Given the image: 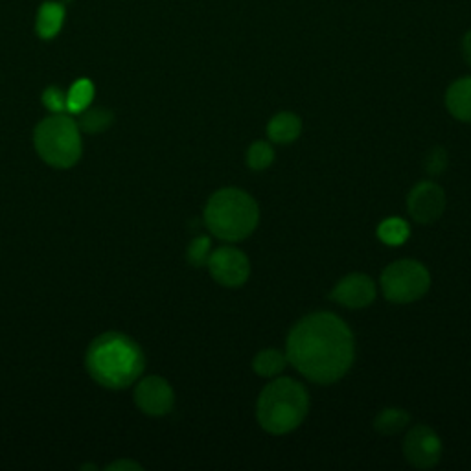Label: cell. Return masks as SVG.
<instances>
[{
  "mask_svg": "<svg viewBox=\"0 0 471 471\" xmlns=\"http://www.w3.org/2000/svg\"><path fill=\"white\" fill-rule=\"evenodd\" d=\"M287 363L306 379L321 385L339 381L352 366L356 341L346 323L334 313H311L287 336Z\"/></svg>",
  "mask_w": 471,
  "mask_h": 471,
  "instance_id": "cell-1",
  "label": "cell"
},
{
  "mask_svg": "<svg viewBox=\"0 0 471 471\" xmlns=\"http://www.w3.org/2000/svg\"><path fill=\"white\" fill-rule=\"evenodd\" d=\"M144 366L145 357L138 343L120 332L98 336L85 356L89 376L111 390L131 386L144 372Z\"/></svg>",
  "mask_w": 471,
  "mask_h": 471,
  "instance_id": "cell-2",
  "label": "cell"
},
{
  "mask_svg": "<svg viewBox=\"0 0 471 471\" xmlns=\"http://www.w3.org/2000/svg\"><path fill=\"white\" fill-rule=\"evenodd\" d=\"M260 221L258 203L240 188L217 190L205 206L208 230L225 242H242L256 230Z\"/></svg>",
  "mask_w": 471,
  "mask_h": 471,
  "instance_id": "cell-3",
  "label": "cell"
},
{
  "mask_svg": "<svg viewBox=\"0 0 471 471\" xmlns=\"http://www.w3.org/2000/svg\"><path fill=\"white\" fill-rule=\"evenodd\" d=\"M309 411V395L302 383L282 377L269 383L258 398L256 418L264 431L287 435L300 427Z\"/></svg>",
  "mask_w": 471,
  "mask_h": 471,
  "instance_id": "cell-4",
  "label": "cell"
},
{
  "mask_svg": "<svg viewBox=\"0 0 471 471\" xmlns=\"http://www.w3.org/2000/svg\"><path fill=\"white\" fill-rule=\"evenodd\" d=\"M34 145L41 161L55 170L75 166L84 153L80 125L63 113L52 115L37 124Z\"/></svg>",
  "mask_w": 471,
  "mask_h": 471,
  "instance_id": "cell-5",
  "label": "cell"
},
{
  "mask_svg": "<svg viewBox=\"0 0 471 471\" xmlns=\"http://www.w3.org/2000/svg\"><path fill=\"white\" fill-rule=\"evenodd\" d=\"M431 287V275L416 260H398L381 275V289L386 300L395 304H411L420 300Z\"/></svg>",
  "mask_w": 471,
  "mask_h": 471,
  "instance_id": "cell-6",
  "label": "cell"
},
{
  "mask_svg": "<svg viewBox=\"0 0 471 471\" xmlns=\"http://www.w3.org/2000/svg\"><path fill=\"white\" fill-rule=\"evenodd\" d=\"M208 271L212 278L225 287H240L249 280V258L236 247H221L208 258Z\"/></svg>",
  "mask_w": 471,
  "mask_h": 471,
  "instance_id": "cell-7",
  "label": "cell"
},
{
  "mask_svg": "<svg viewBox=\"0 0 471 471\" xmlns=\"http://www.w3.org/2000/svg\"><path fill=\"white\" fill-rule=\"evenodd\" d=\"M135 404L147 416H166L175 404L174 388L161 376H147L135 388Z\"/></svg>",
  "mask_w": 471,
  "mask_h": 471,
  "instance_id": "cell-8",
  "label": "cell"
},
{
  "mask_svg": "<svg viewBox=\"0 0 471 471\" xmlns=\"http://www.w3.org/2000/svg\"><path fill=\"white\" fill-rule=\"evenodd\" d=\"M404 455L418 469L435 467L442 458L440 436L429 426H416L406 436Z\"/></svg>",
  "mask_w": 471,
  "mask_h": 471,
  "instance_id": "cell-9",
  "label": "cell"
},
{
  "mask_svg": "<svg viewBox=\"0 0 471 471\" xmlns=\"http://www.w3.org/2000/svg\"><path fill=\"white\" fill-rule=\"evenodd\" d=\"M407 206L415 221L424 225L435 223L446 210V194L436 183L424 181L411 190L407 197Z\"/></svg>",
  "mask_w": 471,
  "mask_h": 471,
  "instance_id": "cell-10",
  "label": "cell"
},
{
  "mask_svg": "<svg viewBox=\"0 0 471 471\" xmlns=\"http://www.w3.org/2000/svg\"><path fill=\"white\" fill-rule=\"evenodd\" d=\"M337 304L350 307V309H361L370 306L376 300V284L370 276L354 273L345 276L336 289L330 295Z\"/></svg>",
  "mask_w": 471,
  "mask_h": 471,
  "instance_id": "cell-11",
  "label": "cell"
},
{
  "mask_svg": "<svg viewBox=\"0 0 471 471\" xmlns=\"http://www.w3.org/2000/svg\"><path fill=\"white\" fill-rule=\"evenodd\" d=\"M446 107L456 120L471 124V77H462L447 89Z\"/></svg>",
  "mask_w": 471,
  "mask_h": 471,
  "instance_id": "cell-12",
  "label": "cell"
},
{
  "mask_svg": "<svg viewBox=\"0 0 471 471\" xmlns=\"http://www.w3.org/2000/svg\"><path fill=\"white\" fill-rule=\"evenodd\" d=\"M302 133V122L295 113L284 111L273 116L267 124V136L275 144H291Z\"/></svg>",
  "mask_w": 471,
  "mask_h": 471,
  "instance_id": "cell-13",
  "label": "cell"
},
{
  "mask_svg": "<svg viewBox=\"0 0 471 471\" xmlns=\"http://www.w3.org/2000/svg\"><path fill=\"white\" fill-rule=\"evenodd\" d=\"M63 19H65V10L61 5H55V3L43 5L37 14V34L43 39H52L61 30Z\"/></svg>",
  "mask_w": 471,
  "mask_h": 471,
  "instance_id": "cell-14",
  "label": "cell"
},
{
  "mask_svg": "<svg viewBox=\"0 0 471 471\" xmlns=\"http://www.w3.org/2000/svg\"><path fill=\"white\" fill-rule=\"evenodd\" d=\"M287 366V356L278 350L267 348L256 354L253 359V370L262 377H275Z\"/></svg>",
  "mask_w": 471,
  "mask_h": 471,
  "instance_id": "cell-15",
  "label": "cell"
},
{
  "mask_svg": "<svg viewBox=\"0 0 471 471\" xmlns=\"http://www.w3.org/2000/svg\"><path fill=\"white\" fill-rule=\"evenodd\" d=\"M411 422V416L407 411L404 409H383L376 420H374V427L377 433L381 435H396L400 431H404Z\"/></svg>",
  "mask_w": 471,
  "mask_h": 471,
  "instance_id": "cell-16",
  "label": "cell"
},
{
  "mask_svg": "<svg viewBox=\"0 0 471 471\" xmlns=\"http://www.w3.org/2000/svg\"><path fill=\"white\" fill-rule=\"evenodd\" d=\"M95 100V85L89 80H77L66 95V111L80 115L91 107Z\"/></svg>",
  "mask_w": 471,
  "mask_h": 471,
  "instance_id": "cell-17",
  "label": "cell"
},
{
  "mask_svg": "<svg viewBox=\"0 0 471 471\" xmlns=\"http://www.w3.org/2000/svg\"><path fill=\"white\" fill-rule=\"evenodd\" d=\"M409 232H411L409 225L404 219H400V217H388L377 228L379 240L383 244H386V246H402V244H406L407 238H409Z\"/></svg>",
  "mask_w": 471,
  "mask_h": 471,
  "instance_id": "cell-18",
  "label": "cell"
},
{
  "mask_svg": "<svg viewBox=\"0 0 471 471\" xmlns=\"http://www.w3.org/2000/svg\"><path fill=\"white\" fill-rule=\"evenodd\" d=\"M113 118L115 116L109 109H104V107L85 109L84 113H80V122H77V125H80V131L98 135L113 124Z\"/></svg>",
  "mask_w": 471,
  "mask_h": 471,
  "instance_id": "cell-19",
  "label": "cell"
},
{
  "mask_svg": "<svg viewBox=\"0 0 471 471\" xmlns=\"http://www.w3.org/2000/svg\"><path fill=\"white\" fill-rule=\"evenodd\" d=\"M275 163V149L269 142L258 140L247 151V165L255 172L267 170Z\"/></svg>",
  "mask_w": 471,
  "mask_h": 471,
  "instance_id": "cell-20",
  "label": "cell"
},
{
  "mask_svg": "<svg viewBox=\"0 0 471 471\" xmlns=\"http://www.w3.org/2000/svg\"><path fill=\"white\" fill-rule=\"evenodd\" d=\"M210 238L206 236H197V238L188 246L186 258L194 267H203L208 264L210 258Z\"/></svg>",
  "mask_w": 471,
  "mask_h": 471,
  "instance_id": "cell-21",
  "label": "cell"
},
{
  "mask_svg": "<svg viewBox=\"0 0 471 471\" xmlns=\"http://www.w3.org/2000/svg\"><path fill=\"white\" fill-rule=\"evenodd\" d=\"M447 163H449V161H447L446 149L435 147V149H431V153L427 155V159H426V170H427L429 175L436 177V175H440V174L446 172Z\"/></svg>",
  "mask_w": 471,
  "mask_h": 471,
  "instance_id": "cell-22",
  "label": "cell"
},
{
  "mask_svg": "<svg viewBox=\"0 0 471 471\" xmlns=\"http://www.w3.org/2000/svg\"><path fill=\"white\" fill-rule=\"evenodd\" d=\"M43 104L54 115L65 113L66 111V95H63L57 87H48L43 95Z\"/></svg>",
  "mask_w": 471,
  "mask_h": 471,
  "instance_id": "cell-23",
  "label": "cell"
},
{
  "mask_svg": "<svg viewBox=\"0 0 471 471\" xmlns=\"http://www.w3.org/2000/svg\"><path fill=\"white\" fill-rule=\"evenodd\" d=\"M107 469H118V471H122V469H142V466L133 462V460L122 458V460H116L115 464H111Z\"/></svg>",
  "mask_w": 471,
  "mask_h": 471,
  "instance_id": "cell-24",
  "label": "cell"
},
{
  "mask_svg": "<svg viewBox=\"0 0 471 471\" xmlns=\"http://www.w3.org/2000/svg\"><path fill=\"white\" fill-rule=\"evenodd\" d=\"M462 52H464V57H466L467 65L471 66V32H467L464 41H462Z\"/></svg>",
  "mask_w": 471,
  "mask_h": 471,
  "instance_id": "cell-25",
  "label": "cell"
}]
</instances>
